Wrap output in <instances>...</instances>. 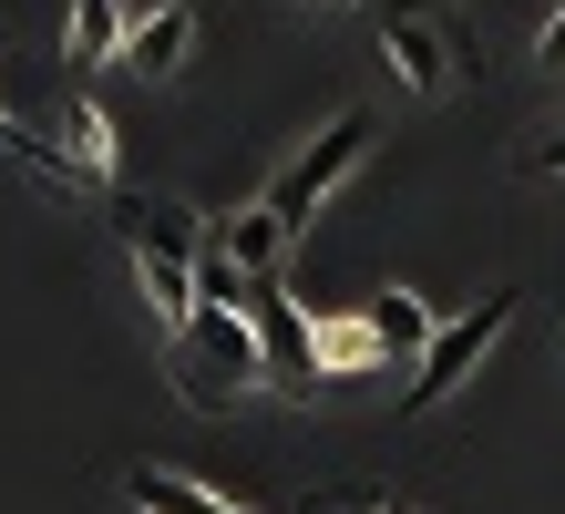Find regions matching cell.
Listing matches in <instances>:
<instances>
[{
	"label": "cell",
	"mask_w": 565,
	"mask_h": 514,
	"mask_svg": "<svg viewBox=\"0 0 565 514\" xmlns=\"http://www.w3.org/2000/svg\"><path fill=\"white\" fill-rule=\"evenodd\" d=\"M175 381H185V401H237V391L268 381V350H257L247 298H195V319L175 339Z\"/></svg>",
	"instance_id": "obj_1"
},
{
	"label": "cell",
	"mask_w": 565,
	"mask_h": 514,
	"mask_svg": "<svg viewBox=\"0 0 565 514\" xmlns=\"http://www.w3.org/2000/svg\"><path fill=\"white\" fill-rule=\"evenodd\" d=\"M124 237H135V268H145V308H154V329H164V339H185V319H195V248H206V237H195V217H185V206H145Z\"/></svg>",
	"instance_id": "obj_2"
},
{
	"label": "cell",
	"mask_w": 565,
	"mask_h": 514,
	"mask_svg": "<svg viewBox=\"0 0 565 514\" xmlns=\"http://www.w3.org/2000/svg\"><path fill=\"white\" fill-rule=\"evenodd\" d=\"M504 319H514V289H493V298H473V308H462V319H443V329H431V350H422V370H412V391H402V411L452 401V391L483 370V350L504 339Z\"/></svg>",
	"instance_id": "obj_3"
},
{
	"label": "cell",
	"mask_w": 565,
	"mask_h": 514,
	"mask_svg": "<svg viewBox=\"0 0 565 514\" xmlns=\"http://www.w3.org/2000/svg\"><path fill=\"white\" fill-rule=\"evenodd\" d=\"M381 62H391V83H402L412 103H443V93H452V73L473 62V42H462V21H443V11H391Z\"/></svg>",
	"instance_id": "obj_4"
},
{
	"label": "cell",
	"mask_w": 565,
	"mask_h": 514,
	"mask_svg": "<svg viewBox=\"0 0 565 514\" xmlns=\"http://www.w3.org/2000/svg\"><path fill=\"white\" fill-rule=\"evenodd\" d=\"M360 155H371V114H340V124H329V134H319V145H309V155H298V165H288V176H278L268 196H257V206H268V217H278V227L298 237V227H309V217H319V206H329V186H340V176H350V165H360Z\"/></svg>",
	"instance_id": "obj_5"
},
{
	"label": "cell",
	"mask_w": 565,
	"mask_h": 514,
	"mask_svg": "<svg viewBox=\"0 0 565 514\" xmlns=\"http://www.w3.org/2000/svg\"><path fill=\"white\" fill-rule=\"evenodd\" d=\"M247 319H257V350H268V381H319V360H309V308H288L278 279H247Z\"/></svg>",
	"instance_id": "obj_6"
},
{
	"label": "cell",
	"mask_w": 565,
	"mask_h": 514,
	"mask_svg": "<svg viewBox=\"0 0 565 514\" xmlns=\"http://www.w3.org/2000/svg\"><path fill=\"white\" fill-rule=\"evenodd\" d=\"M185 52H195V11L185 0H154V11H135V31H124V73H145V83L185 73Z\"/></svg>",
	"instance_id": "obj_7"
},
{
	"label": "cell",
	"mask_w": 565,
	"mask_h": 514,
	"mask_svg": "<svg viewBox=\"0 0 565 514\" xmlns=\"http://www.w3.org/2000/svg\"><path fill=\"white\" fill-rule=\"evenodd\" d=\"M226 258H237V279H278V258H288V227L268 217V206H247V217H226V237H216Z\"/></svg>",
	"instance_id": "obj_8"
},
{
	"label": "cell",
	"mask_w": 565,
	"mask_h": 514,
	"mask_svg": "<svg viewBox=\"0 0 565 514\" xmlns=\"http://www.w3.org/2000/svg\"><path fill=\"white\" fill-rule=\"evenodd\" d=\"M360 319H371V339H381V360H391V350H431V329H443V319H431V308H422L412 289H391V298H371V308H360Z\"/></svg>",
	"instance_id": "obj_9"
},
{
	"label": "cell",
	"mask_w": 565,
	"mask_h": 514,
	"mask_svg": "<svg viewBox=\"0 0 565 514\" xmlns=\"http://www.w3.org/2000/svg\"><path fill=\"white\" fill-rule=\"evenodd\" d=\"M135 514H237V504L206 494V484H185V473H164V463H145L135 473Z\"/></svg>",
	"instance_id": "obj_10"
},
{
	"label": "cell",
	"mask_w": 565,
	"mask_h": 514,
	"mask_svg": "<svg viewBox=\"0 0 565 514\" xmlns=\"http://www.w3.org/2000/svg\"><path fill=\"white\" fill-rule=\"evenodd\" d=\"M309 360H319V381L329 370H371L381 339H371V319H309Z\"/></svg>",
	"instance_id": "obj_11"
},
{
	"label": "cell",
	"mask_w": 565,
	"mask_h": 514,
	"mask_svg": "<svg viewBox=\"0 0 565 514\" xmlns=\"http://www.w3.org/2000/svg\"><path fill=\"white\" fill-rule=\"evenodd\" d=\"M124 31H135L124 0H73V62H124Z\"/></svg>",
	"instance_id": "obj_12"
},
{
	"label": "cell",
	"mask_w": 565,
	"mask_h": 514,
	"mask_svg": "<svg viewBox=\"0 0 565 514\" xmlns=\"http://www.w3.org/2000/svg\"><path fill=\"white\" fill-rule=\"evenodd\" d=\"M535 62H545V73H565V0H555L545 31H535Z\"/></svg>",
	"instance_id": "obj_13"
},
{
	"label": "cell",
	"mask_w": 565,
	"mask_h": 514,
	"mask_svg": "<svg viewBox=\"0 0 565 514\" xmlns=\"http://www.w3.org/2000/svg\"><path fill=\"white\" fill-rule=\"evenodd\" d=\"M524 176H565V134H545V145H524Z\"/></svg>",
	"instance_id": "obj_14"
},
{
	"label": "cell",
	"mask_w": 565,
	"mask_h": 514,
	"mask_svg": "<svg viewBox=\"0 0 565 514\" xmlns=\"http://www.w3.org/2000/svg\"><path fill=\"white\" fill-rule=\"evenodd\" d=\"M329 11H350V0H329Z\"/></svg>",
	"instance_id": "obj_15"
},
{
	"label": "cell",
	"mask_w": 565,
	"mask_h": 514,
	"mask_svg": "<svg viewBox=\"0 0 565 514\" xmlns=\"http://www.w3.org/2000/svg\"><path fill=\"white\" fill-rule=\"evenodd\" d=\"M0 124H11V114H0Z\"/></svg>",
	"instance_id": "obj_16"
}]
</instances>
